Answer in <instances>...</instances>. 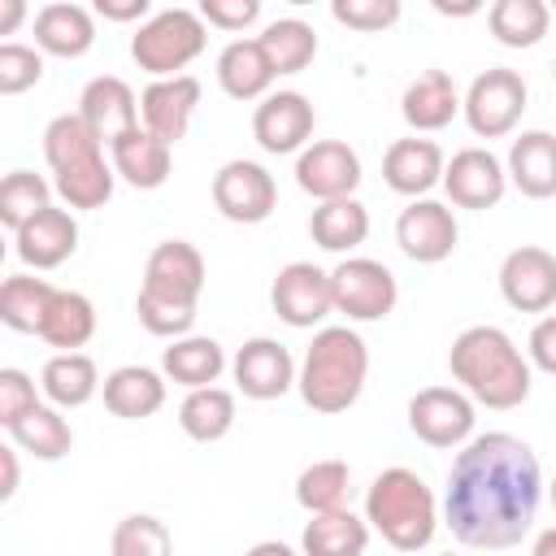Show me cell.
Segmentation results:
<instances>
[{
    "label": "cell",
    "instance_id": "18",
    "mask_svg": "<svg viewBox=\"0 0 556 556\" xmlns=\"http://www.w3.org/2000/svg\"><path fill=\"white\" fill-rule=\"evenodd\" d=\"M235 382L252 400H278L295 382V361L278 339H248L235 356Z\"/></svg>",
    "mask_w": 556,
    "mask_h": 556
},
{
    "label": "cell",
    "instance_id": "36",
    "mask_svg": "<svg viewBox=\"0 0 556 556\" xmlns=\"http://www.w3.org/2000/svg\"><path fill=\"white\" fill-rule=\"evenodd\" d=\"M274 74H300L313 56H317V35L308 22L300 17H278L274 26H265V35H256Z\"/></svg>",
    "mask_w": 556,
    "mask_h": 556
},
{
    "label": "cell",
    "instance_id": "1",
    "mask_svg": "<svg viewBox=\"0 0 556 556\" xmlns=\"http://www.w3.org/2000/svg\"><path fill=\"white\" fill-rule=\"evenodd\" d=\"M539 460L530 443L517 434L491 430L469 439V447L452 460L443 513L460 543L469 547H513L534 521L539 508Z\"/></svg>",
    "mask_w": 556,
    "mask_h": 556
},
{
    "label": "cell",
    "instance_id": "47",
    "mask_svg": "<svg viewBox=\"0 0 556 556\" xmlns=\"http://www.w3.org/2000/svg\"><path fill=\"white\" fill-rule=\"evenodd\" d=\"M256 13H261L256 0H204L200 4V17L222 30H243L248 22H256Z\"/></svg>",
    "mask_w": 556,
    "mask_h": 556
},
{
    "label": "cell",
    "instance_id": "44",
    "mask_svg": "<svg viewBox=\"0 0 556 556\" xmlns=\"http://www.w3.org/2000/svg\"><path fill=\"white\" fill-rule=\"evenodd\" d=\"M43 78V56L26 43H0V91L17 96Z\"/></svg>",
    "mask_w": 556,
    "mask_h": 556
},
{
    "label": "cell",
    "instance_id": "37",
    "mask_svg": "<svg viewBox=\"0 0 556 556\" xmlns=\"http://www.w3.org/2000/svg\"><path fill=\"white\" fill-rule=\"evenodd\" d=\"M178 426H182L191 439H200V443L222 439V434L235 426V395L222 391V387H200V391H191V395L182 400V408H178Z\"/></svg>",
    "mask_w": 556,
    "mask_h": 556
},
{
    "label": "cell",
    "instance_id": "27",
    "mask_svg": "<svg viewBox=\"0 0 556 556\" xmlns=\"http://www.w3.org/2000/svg\"><path fill=\"white\" fill-rule=\"evenodd\" d=\"M35 43L52 56H83L96 43L91 13L83 4H43L35 13Z\"/></svg>",
    "mask_w": 556,
    "mask_h": 556
},
{
    "label": "cell",
    "instance_id": "7",
    "mask_svg": "<svg viewBox=\"0 0 556 556\" xmlns=\"http://www.w3.org/2000/svg\"><path fill=\"white\" fill-rule=\"evenodd\" d=\"M330 287H334V308L348 313L352 321H378L395 308V274L382 261L348 256L330 269Z\"/></svg>",
    "mask_w": 556,
    "mask_h": 556
},
{
    "label": "cell",
    "instance_id": "23",
    "mask_svg": "<svg viewBox=\"0 0 556 556\" xmlns=\"http://www.w3.org/2000/svg\"><path fill=\"white\" fill-rule=\"evenodd\" d=\"M400 109H404V122L413 130H443L456 117V109H460V96H456L452 74L447 70H421L404 87Z\"/></svg>",
    "mask_w": 556,
    "mask_h": 556
},
{
    "label": "cell",
    "instance_id": "55",
    "mask_svg": "<svg viewBox=\"0 0 556 556\" xmlns=\"http://www.w3.org/2000/svg\"><path fill=\"white\" fill-rule=\"evenodd\" d=\"M552 74H556V65H552Z\"/></svg>",
    "mask_w": 556,
    "mask_h": 556
},
{
    "label": "cell",
    "instance_id": "41",
    "mask_svg": "<svg viewBox=\"0 0 556 556\" xmlns=\"http://www.w3.org/2000/svg\"><path fill=\"white\" fill-rule=\"evenodd\" d=\"M48 208V182L30 169H13L4 182H0V222L17 235L30 217H39Z\"/></svg>",
    "mask_w": 556,
    "mask_h": 556
},
{
    "label": "cell",
    "instance_id": "32",
    "mask_svg": "<svg viewBox=\"0 0 556 556\" xmlns=\"http://www.w3.org/2000/svg\"><path fill=\"white\" fill-rule=\"evenodd\" d=\"M39 382H43V395H48L52 404L78 408V404H87V400L96 395L100 374H96V361H91V356H83V352H56V356L43 365Z\"/></svg>",
    "mask_w": 556,
    "mask_h": 556
},
{
    "label": "cell",
    "instance_id": "11",
    "mask_svg": "<svg viewBox=\"0 0 556 556\" xmlns=\"http://www.w3.org/2000/svg\"><path fill=\"white\" fill-rule=\"evenodd\" d=\"M295 182H300L313 200H321V204L348 200V195L356 191V182H361V156H356L348 143H339V139H317V143H308V148L300 152V161H295Z\"/></svg>",
    "mask_w": 556,
    "mask_h": 556
},
{
    "label": "cell",
    "instance_id": "15",
    "mask_svg": "<svg viewBox=\"0 0 556 556\" xmlns=\"http://www.w3.org/2000/svg\"><path fill=\"white\" fill-rule=\"evenodd\" d=\"M200 104V83L191 74H174V78H156L143 96H139V117H143V130L165 139V143H178L191 126V113Z\"/></svg>",
    "mask_w": 556,
    "mask_h": 556
},
{
    "label": "cell",
    "instance_id": "35",
    "mask_svg": "<svg viewBox=\"0 0 556 556\" xmlns=\"http://www.w3.org/2000/svg\"><path fill=\"white\" fill-rule=\"evenodd\" d=\"M547 17H552V9L543 0H500L486 13L491 35L504 48H530V43H539L547 35Z\"/></svg>",
    "mask_w": 556,
    "mask_h": 556
},
{
    "label": "cell",
    "instance_id": "20",
    "mask_svg": "<svg viewBox=\"0 0 556 556\" xmlns=\"http://www.w3.org/2000/svg\"><path fill=\"white\" fill-rule=\"evenodd\" d=\"M382 178L400 195H421L443 182V152L434 139H395L382 156Z\"/></svg>",
    "mask_w": 556,
    "mask_h": 556
},
{
    "label": "cell",
    "instance_id": "19",
    "mask_svg": "<svg viewBox=\"0 0 556 556\" xmlns=\"http://www.w3.org/2000/svg\"><path fill=\"white\" fill-rule=\"evenodd\" d=\"M143 287L195 304L200 291H204V256H200L187 239H165V243H156L152 256H148Z\"/></svg>",
    "mask_w": 556,
    "mask_h": 556
},
{
    "label": "cell",
    "instance_id": "56",
    "mask_svg": "<svg viewBox=\"0 0 556 556\" xmlns=\"http://www.w3.org/2000/svg\"><path fill=\"white\" fill-rule=\"evenodd\" d=\"M447 556H452V552H447Z\"/></svg>",
    "mask_w": 556,
    "mask_h": 556
},
{
    "label": "cell",
    "instance_id": "50",
    "mask_svg": "<svg viewBox=\"0 0 556 556\" xmlns=\"http://www.w3.org/2000/svg\"><path fill=\"white\" fill-rule=\"evenodd\" d=\"M0 465H4V486H0V500H9L17 491V456L13 447H0Z\"/></svg>",
    "mask_w": 556,
    "mask_h": 556
},
{
    "label": "cell",
    "instance_id": "54",
    "mask_svg": "<svg viewBox=\"0 0 556 556\" xmlns=\"http://www.w3.org/2000/svg\"><path fill=\"white\" fill-rule=\"evenodd\" d=\"M552 508H556V478H552Z\"/></svg>",
    "mask_w": 556,
    "mask_h": 556
},
{
    "label": "cell",
    "instance_id": "51",
    "mask_svg": "<svg viewBox=\"0 0 556 556\" xmlns=\"http://www.w3.org/2000/svg\"><path fill=\"white\" fill-rule=\"evenodd\" d=\"M22 17H26V4H22V0H4V4H0V35H9Z\"/></svg>",
    "mask_w": 556,
    "mask_h": 556
},
{
    "label": "cell",
    "instance_id": "38",
    "mask_svg": "<svg viewBox=\"0 0 556 556\" xmlns=\"http://www.w3.org/2000/svg\"><path fill=\"white\" fill-rule=\"evenodd\" d=\"M56 195L70 208H100L113 195V169L104 165V152H91L65 169H56Z\"/></svg>",
    "mask_w": 556,
    "mask_h": 556
},
{
    "label": "cell",
    "instance_id": "24",
    "mask_svg": "<svg viewBox=\"0 0 556 556\" xmlns=\"http://www.w3.org/2000/svg\"><path fill=\"white\" fill-rule=\"evenodd\" d=\"M109 152H113V174H122L139 191H152V187H161L169 178V143L148 135L143 126L122 135Z\"/></svg>",
    "mask_w": 556,
    "mask_h": 556
},
{
    "label": "cell",
    "instance_id": "8",
    "mask_svg": "<svg viewBox=\"0 0 556 556\" xmlns=\"http://www.w3.org/2000/svg\"><path fill=\"white\" fill-rule=\"evenodd\" d=\"M213 204L222 217L230 222H265L278 204V191H274V178L265 174V165L256 161H226L217 174H213Z\"/></svg>",
    "mask_w": 556,
    "mask_h": 556
},
{
    "label": "cell",
    "instance_id": "21",
    "mask_svg": "<svg viewBox=\"0 0 556 556\" xmlns=\"http://www.w3.org/2000/svg\"><path fill=\"white\" fill-rule=\"evenodd\" d=\"M17 256L26 261V265H35V269H52V265H61L74 248H78V222L65 213V208H43L39 217H30L17 235Z\"/></svg>",
    "mask_w": 556,
    "mask_h": 556
},
{
    "label": "cell",
    "instance_id": "31",
    "mask_svg": "<svg viewBox=\"0 0 556 556\" xmlns=\"http://www.w3.org/2000/svg\"><path fill=\"white\" fill-rule=\"evenodd\" d=\"M56 287H48L43 278H30V274H9L4 287H0V321L9 330H22V334H39L43 317H48V304H52Z\"/></svg>",
    "mask_w": 556,
    "mask_h": 556
},
{
    "label": "cell",
    "instance_id": "52",
    "mask_svg": "<svg viewBox=\"0 0 556 556\" xmlns=\"http://www.w3.org/2000/svg\"><path fill=\"white\" fill-rule=\"evenodd\" d=\"M530 556H556V526H547L539 539H534V552Z\"/></svg>",
    "mask_w": 556,
    "mask_h": 556
},
{
    "label": "cell",
    "instance_id": "39",
    "mask_svg": "<svg viewBox=\"0 0 556 556\" xmlns=\"http://www.w3.org/2000/svg\"><path fill=\"white\" fill-rule=\"evenodd\" d=\"M348 495H352V473L343 460H313L295 478V500L308 513H334L348 504Z\"/></svg>",
    "mask_w": 556,
    "mask_h": 556
},
{
    "label": "cell",
    "instance_id": "25",
    "mask_svg": "<svg viewBox=\"0 0 556 556\" xmlns=\"http://www.w3.org/2000/svg\"><path fill=\"white\" fill-rule=\"evenodd\" d=\"M274 78H278V74H274V65H269L261 39H235V43H226L222 56H217V83H222V91L235 96V100H256V96H265V87H269Z\"/></svg>",
    "mask_w": 556,
    "mask_h": 556
},
{
    "label": "cell",
    "instance_id": "3",
    "mask_svg": "<svg viewBox=\"0 0 556 556\" xmlns=\"http://www.w3.org/2000/svg\"><path fill=\"white\" fill-rule=\"evenodd\" d=\"M369 374L365 339L348 326H326L313 334L304 369H300V395L313 413H343L356 404Z\"/></svg>",
    "mask_w": 556,
    "mask_h": 556
},
{
    "label": "cell",
    "instance_id": "4",
    "mask_svg": "<svg viewBox=\"0 0 556 556\" xmlns=\"http://www.w3.org/2000/svg\"><path fill=\"white\" fill-rule=\"evenodd\" d=\"M365 521L400 552H417L434 539V495L430 486L395 465V469H382L365 495Z\"/></svg>",
    "mask_w": 556,
    "mask_h": 556
},
{
    "label": "cell",
    "instance_id": "6",
    "mask_svg": "<svg viewBox=\"0 0 556 556\" xmlns=\"http://www.w3.org/2000/svg\"><path fill=\"white\" fill-rule=\"evenodd\" d=\"M460 109H465L473 135L500 139V135H508V130L521 122V113H526V78H521L517 70L495 65V70H486V74H478V78L469 83Z\"/></svg>",
    "mask_w": 556,
    "mask_h": 556
},
{
    "label": "cell",
    "instance_id": "34",
    "mask_svg": "<svg viewBox=\"0 0 556 556\" xmlns=\"http://www.w3.org/2000/svg\"><path fill=\"white\" fill-rule=\"evenodd\" d=\"M9 434H13V443H17L22 452H30V456H39V460H61V456L74 447L70 421H65L56 408H48V404H35L22 421L9 426Z\"/></svg>",
    "mask_w": 556,
    "mask_h": 556
},
{
    "label": "cell",
    "instance_id": "29",
    "mask_svg": "<svg viewBox=\"0 0 556 556\" xmlns=\"http://www.w3.org/2000/svg\"><path fill=\"white\" fill-rule=\"evenodd\" d=\"M161 365H165V374H169L174 382L200 391V387H213V382H217L226 356H222V343H217V339H208V334H187V339H174V348H165Z\"/></svg>",
    "mask_w": 556,
    "mask_h": 556
},
{
    "label": "cell",
    "instance_id": "12",
    "mask_svg": "<svg viewBox=\"0 0 556 556\" xmlns=\"http://www.w3.org/2000/svg\"><path fill=\"white\" fill-rule=\"evenodd\" d=\"M456 217L447 204L439 200H413L400 222H395V243L408 261L417 265H434V261H447L452 248H456Z\"/></svg>",
    "mask_w": 556,
    "mask_h": 556
},
{
    "label": "cell",
    "instance_id": "40",
    "mask_svg": "<svg viewBox=\"0 0 556 556\" xmlns=\"http://www.w3.org/2000/svg\"><path fill=\"white\" fill-rule=\"evenodd\" d=\"M100 148L104 143L91 135V126L78 113H61L43 130V156H48L52 174L65 169V165H74V161H83V156H91V152H100Z\"/></svg>",
    "mask_w": 556,
    "mask_h": 556
},
{
    "label": "cell",
    "instance_id": "45",
    "mask_svg": "<svg viewBox=\"0 0 556 556\" xmlns=\"http://www.w3.org/2000/svg\"><path fill=\"white\" fill-rule=\"evenodd\" d=\"M330 13H334V22H343L352 30H387L400 17V4L395 0H334Z\"/></svg>",
    "mask_w": 556,
    "mask_h": 556
},
{
    "label": "cell",
    "instance_id": "5",
    "mask_svg": "<svg viewBox=\"0 0 556 556\" xmlns=\"http://www.w3.org/2000/svg\"><path fill=\"white\" fill-rule=\"evenodd\" d=\"M200 52H204V17L191 9H165L148 17L130 39V56L139 61V70L156 78H174V70H182Z\"/></svg>",
    "mask_w": 556,
    "mask_h": 556
},
{
    "label": "cell",
    "instance_id": "10",
    "mask_svg": "<svg viewBox=\"0 0 556 556\" xmlns=\"http://www.w3.org/2000/svg\"><path fill=\"white\" fill-rule=\"evenodd\" d=\"M274 313L287 321V326H317L330 308H334V287H330V274L308 265V261H291L278 269L274 278Z\"/></svg>",
    "mask_w": 556,
    "mask_h": 556
},
{
    "label": "cell",
    "instance_id": "17",
    "mask_svg": "<svg viewBox=\"0 0 556 556\" xmlns=\"http://www.w3.org/2000/svg\"><path fill=\"white\" fill-rule=\"evenodd\" d=\"M78 117L91 126V135L100 143H117L122 135H130L139 126V104H135V91L113 78V74H100L83 87V100H78Z\"/></svg>",
    "mask_w": 556,
    "mask_h": 556
},
{
    "label": "cell",
    "instance_id": "22",
    "mask_svg": "<svg viewBox=\"0 0 556 556\" xmlns=\"http://www.w3.org/2000/svg\"><path fill=\"white\" fill-rule=\"evenodd\" d=\"M508 178L517 182L521 195L530 200H552L556 195V135L547 130H526L508 148Z\"/></svg>",
    "mask_w": 556,
    "mask_h": 556
},
{
    "label": "cell",
    "instance_id": "46",
    "mask_svg": "<svg viewBox=\"0 0 556 556\" xmlns=\"http://www.w3.org/2000/svg\"><path fill=\"white\" fill-rule=\"evenodd\" d=\"M35 382L22 369H0V426L9 430L13 421H22L35 408Z\"/></svg>",
    "mask_w": 556,
    "mask_h": 556
},
{
    "label": "cell",
    "instance_id": "9",
    "mask_svg": "<svg viewBox=\"0 0 556 556\" xmlns=\"http://www.w3.org/2000/svg\"><path fill=\"white\" fill-rule=\"evenodd\" d=\"M408 430L430 447H456L473 434V404L452 387H426L408 400Z\"/></svg>",
    "mask_w": 556,
    "mask_h": 556
},
{
    "label": "cell",
    "instance_id": "53",
    "mask_svg": "<svg viewBox=\"0 0 556 556\" xmlns=\"http://www.w3.org/2000/svg\"><path fill=\"white\" fill-rule=\"evenodd\" d=\"M243 556H295L287 543H256V547H248Z\"/></svg>",
    "mask_w": 556,
    "mask_h": 556
},
{
    "label": "cell",
    "instance_id": "2",
    "mask_svg": "<svg viewBox=\"0 0 556 556\" xmlns=\"http://www.w3.org/2000/svg\"><path fill=\"white\" fill-rule=\"evenodd\" d=\"M452 378L486 408H517L530 395V365L500 326H469L447 352Z\"/></svg>",
    "mask_w": 556,
    "mask_h": 556
},
{
    "label": "cell",
    "instance_id": "42",
    "mask_svg": "<svg viewBox=\"0 0 556 556\" xmlns=\"http://www.w3.org/2000/svg\"><path fill=\"white\" fill-rule=\"evenodd\" d=\"M113 556H174L169 526L161 517H148V513L122 517L113 530Z\"/></svg>",
    "mask_w": 556,
    "mask_h": 556
},
{
    "label": "cell",
    "instance_id": "26",
    "mask_svg": "<svg viewBox=\"0 0 556 556\" xmlns=\"http://www.w3.org/2000/svg\"><path fill=\"white\" fill-rule=\"evenodd\" d=\"M161 404H165V382L143 365H122L104 378V408L113 417L139 421V417H152Z\"/></svg>",
    "mask_w": 556,
    "mask_h": 556
},
{
    "label": "cell",
    "instance_id": "14",
    "mask_svg": "<svg viewBox=\"0 0 556 556\" xmlns=\"http://www.w3.org/2000/svg\"><path fill=\"white\" fill-rule=\"evenodd\" d=\"M443 187H447L456 208H491V204L504 200L508 174L486 148H460L443 165Z\"/></svg>",
    "mask_w": 556,
    "mask_h": 556
},
{
    "label": "cell",
    "instance_id": "30",
    "mask_svg": "<svg viewBox=\"0 0 556 556\" xmlns=\"http://www.w3.org/2000/svg\"><path fill=\"white\" fill-rule=\"evenodd\" d=\"M369 543V526L348 513H313V521L304 526V556H361Z\"/></svg>",
    "mask_w": 556,
    "mask_h": 556
},
{
    "label": "cell",
    "instance_id": "28",
    "mask_svg": "<svg viewBox=\"0 0 556 556\" xmlns=\"http://www.w3.org/2000/svg\"><path fill=\"white\" fill-rule=\"evenodd\" d=\"M308 235L317 248L326 252H348L356 243H365L369 235V213L361 200H330V204H317L313 217H308Z\"/></svg>",
    "mask_w": 556,
    "mask_h": 556
},
{
    "label": "cell",
    "instance_id": "49",
    "mask_svg": "<svg viewBox=\"0 0 556 556\" xmlns=\"http://www.w3.org/2000/svg\"><path fill=\"white\" fill-rule=\"evenodd\" d=\"M96 13L113 17V22H130V17L148 13V0H96Z\"/></svg>",
    "mask_w": 556,
    "mask_h": 556
},
{
    "label": "cell",
    "instance_id": "33",
    "mask_svg": "<svg viewBox=\"0 0 556 556\" xmlns=\"http://www.w3.org/2000/svg\"><path fill=\"white\" fill-rule=\"evenodd\" d=\"M91 334H96V308H91V300L78 295V291H56L52 304H48V317L39 326V339L52 343V348H61V352H74Z\"/></svg>",
    "mask_w": 556,
    "mask_h": 556
},
{
    "label": "cell",
    "instance_id": "48",
    "mask_svg": "<svg viewBox=\"0 0 556 556\" xmlns=\"http://www.w3.org/2000/svg\"><path fill=\"white\" fill-rule=\"evenodd\" d=\"M530 361H534L543 374H556V317H543V321L530 330Z\"/></svg>",
    "mask_w": 556,
    "mask_h": 556
},
{
    "label": "cell",
    "instance_id": "13",
    "mask_svg": "<svg viewBox=\"0 0 556 556\" xmlns=\"http://www.w3.org/2000/svg\"><path fill=\"white\" fill-rule=\"evenodd\" d=\"M500 291L521 313H543L556 304V256L547 248H513L500 265Z\"/></svg>",
    "mask_w": 556,
    "mask_h": 556
},
{
    "label": "cell",
    "instance_id": "43",
    "mask_svg": "<svg viewBox=\"0 0 556 556\" xmlns=\"http://www.w3.org/2000/svg\"><path fill=\"white\" fill-rule=\"evenodd\" d=\"M139 321L152 330V334H187L191 321H195V304L187 300H174V295H161V291H139Z\"/></svg>",
    "mask_w": 556,
    "mask_h": 556
},
{
    "label": "cell",
    "instance_id": "16",
    "mask_svg": "<svg viewBox=\"0 0 556 556\" xmlns=\"http://www.w3.org/2000/svg\"><path fill=\"white\" fill-rule=\"evenodd\" d=\"M252 135L265 152L282 156V152H295L308 143L313 135V104L300 96V91H274L256 104L252 113Z\"/></svg>",
    "mask_w": 556,
    "mask_h": 556
}]
</instances>
